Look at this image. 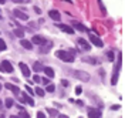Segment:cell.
<instances>
[{"label": "cell", "instance_id": "4316f807", "mask_svg": "<svg viewBox=\"0 0 125 118\" xmlns=\"http://www.w3.org/2000/svg\"><path fill=\"white\" fill-rule=\"evenodd\" d=\"M7 48V46H6V43H4V40L0 39V51H4Z\"/></svg>", "mask_w": 125, "mask_h": 118}, {"label": "cell", "instance_id": "f546056e", "mask_svg": "<svg viewBox=\"0 0 125 118\" xmlns=\"http://www.w3.org/2000/svg\"><path fill=\"white\" fill-rule=\"evenodd\" d=\"M81 93H83V88H81L80 86H78V87H75V94H77V95H80Z\"/></svg>", "mask_w": 125, "mask_h": 118}, {"label": "cell", "instance_id": "83f0119b", "mask_svg": "<svg viewBox=\"0 0 125 118\" xmlns=\"http://www.w3.org/2000/svg\"><path fill=\"white\" fill-rule=\"evenodd\" d=\"M6 107L7 108H11L13 107V100L11 98H6Z\"/></svg>", "mask_w": 125, "mask_h": 118}, {"label": "cell", "instance_id": "5b68a950", "mask_svg": "<svg viewBox=\"0 0 125 118\" xmlns=\"http://www.w3.org/2000/svg\"><path fill=\"white\" fill-rule=\"evenodd\" d=\"M87 112H88V117L90 118H101L102 117V112L98 108H93V107H90L88 110H87Z\"/></svg>", "mask_w": 125, "mask_h": 118}, {"label": "cell", "instance_id": "d6a6232c", "mask_svg": "<svg viewBox=\"0 0 125 118\" xmlns=\"http://www.w3.org/2000/svg\"><path fill=\"white\" fill-rule=\"evenodd\" d=\"M98 4H100V7H101L102 14H105V9H104V6H102V3H101V1H98Z\"/></svg>", "mask_w": 125, "mask_h": 118}, {"label": "cell", "instance_id": "9c48e42d", "mask_svg": "<svg viewBox=\"0 0 125 118\" xmlns=\"http://www.w3.org/2000/svg\"><path fill=\"white\" fill-rule=\"evenodd\" d=\"M90 41L93 43L94 46H97V47H102V46H104V43H102L97 36H94V34H90Z\"/></svg>", "mask_w": 125, "mask_h": 118}, {"label": "cell", "instance_id": "9a60e30c", "mask_svg": "<svg viewBox=\"0 0 125 118\" xmlns=\"http://www.w3.org/2000/svg\"><path fill=\"white\" fill-rule=\"evenodd\" d=\"M51 47H53V43H51V41H47V43H44V44L40 47V51L44 54V53H47V51H48Z\"/></svg>", "mask_w": 125, "mask_h": 118}, {"label": "cell", "instance_id": "603a6c76", "mask_svg": "<svg viewBox=\"0 0 125 118\" xmlns=\"http://www.w3.org/2000/svg\"><path fill=\"white\" fill-rule=\"evenodd\" d=\"M75 27H77L78 30H81V32H88V29H87L85 26H83V24H80V23H75Z\"/></svg>", "mask_w": 125, "mask_h": 118}, {"label": "cell", "instance_id": "836d02e7", "mask_svg": "<svg viewBox=\"0 0 125 118\" xmlns=\"http://www.w3.org/2000/svg\"><path fill=\"white\" fill-rule=\"evenodd\" d=\"M34 11H36V13H39V14H40V13H41V9L36 6V7H34Z\"/></svg>", "mask_w": 125, "mask_h": 118}, {"label": "cell", "instance_id": "1f68e13d", "mask_svg": "<svg viewBox=\"0 0 125 118\" xmlns=\"http://www.w3.org/2000/svg\"><path fill=\"white\" fill-rule=\"evenodd\" d=\"M37 118H46V115H44V112H41V111H39V112H37Z\"/></svg>", "mask_w": 125, "mask_h": 118}, {"label": "cell", "instance_id": "4fadbf2b", "mask_svg": "<svg viewBox=\"0 0 125 118\" xmlns=\"http://www.w3.org/2000/svg\"><path fill=\"white\" fill-rule=\"evenodd\" d=\"M77 44H78L81 48H83V50H85V51H88V50L91 48V46H90V44H87V41H85L84 39H78Z\"/></svg>", "mask_w": 125, "mask_h": 118}, {"label": "cell", "instance_id": "e575fe53", "mask_svg": "<svg viewBox=\"0 0 125 118\" xmlns=\"http://www.w3.org/2000/svg\"><path fill=\"white\" fill-rule=\"evenodd\" d=\"M61 84H62L64 87H67V86H68V81H65V80H62V81H61Z\"/></svg>", "mask_w": 125, "mask_h": 118}, {"label": "cell", "instance_id": "f1b7e54d", "mask_svg": "<svg viewBox=\"0 0 125 118\" xmlns=\"http://www.w3.org/2000/svg\"><path fill=\"white\" fill-rule=\"evenodd\" d=\"M33 81H34V83H37V84H40V81H41V78L39 77V74H36V75L33 77Z\"/></svg>", "mask_w": 125, "mask_h": 118}, {"label": "cell", "instance_id": "2e32d148", "mask_svg": "<svg viewBox=\"0 0 125 118\" xmlns=\"http://www.w3.org/2000/svg\"><path fill=\"white\" fill-rule=\"evenodd\" d=\"M43 71L46 73L47 77H50V78H54V70H53L51 67H44V68H43Z\"/></svg>", "mask_w": 125, "mask_h": 118}, {"label": "cell", "instance_id": "8992f818", "mask_svg": "<svg viewBox=\"0 0 125 118\" xmlns=\"http://www.w3.org/2000/svg\"><path fill=\"white\" fill-rule=\"evenodd\" d=\"M31 44H37V46H43L44 43H47V40L44 39V37H41V36H34L33 39H31V41H30Z\"/></svg>", "mask_w": 125, "mask_h": 118}, {"label": "cell", "instance_id": "4dcf8cb0", "mask_svg": "<svg viewBox=\"0 0 125 118\" xmlns=\"http://www.w3.org/2000/svg\"><path fill=\"white\" fill-rule=\"evenodd\" d=\"M26 91H27L29 94H33V88H31V87H29L27 84H26Z\"/></svg>", "mask_w": 125, "mask_h": 118}, {"label": "cell", "instance_id": "52a82bcc", "mask_svg": "<svg viewBox=\"0 0 125 118\" xmlns=\"http://www.w3.org/2000/svg\"><path fill=\"white\" fill-rule=\"evenodd\" d=\"M20 101L21 102H27L29 105H34L33 98H31L30 95H27V93H21V94H20Z\"/></svg>", "mask_w": 125, "mask_h": 118}, {"label": "cell", "instance_id": "d6986e66", "mask_svg": "<svg viewBox=\"0 0 125 118\" xmlns=\"http://www.w3.org/2000/svg\"><path fill=\"white\" fill-rule=\"evenodd\" d=\"M43 65H41V63H39V61H36V63L33 64V70L36 71V73H40V71H43Z\"/></svg>", "mask_w": 125, "mask_h": 118}, {"label": "cell", "instance_id": "277c9868", "mask_svg": "<svg viewBox=\"0 0 125 118\" xmlns=\"http://www.w3.org/2000/svg\"><path fill=\"white\" fill-rule=\"evenodd\" d=\"M74 75L77 77L78 80H81V81H84V83H87V81H90V74L88 73H85V71H74Z\"/></svg>", "mask_w": 125, "mask_h": 118}, {"label": "cell", "instance_id": "6da1fadb", "mask_svg": "<svg viewBox=\"0 0 125 118\" xmlns=\"http://www.w3.org/2000/svg\"><path fill=\"white\" fill-rule=\"evenodd\" d=\"M55 57L60 58L61 61H65V63H73L74 61V54L70 53V51H65V50H58L55 53Z\"/></svg>", "mask_w": 125, "mask_h": 118}, {"label": "cell", "instance_id": "5bb4252c", "mask_svg": "<svg viewBox=\"0 0 125 118\" xmlns=\"http://www.w3.org/2000/svg\"><path fill=\"white\" fill-rule=\"evenodd\" d=\"M4 87H6V88H9V90H10L11 93H14L16 95H19V94H20V90H19V87H17V86H13V84L7 83V84H4Z\"/></svg>", "mask_w": 125, "mask_h": 118}, {"label": "cell", "instance_id": "8d00e7d4", "mask_svg": "<svg viewBox=\"0 0 125 118\" xmlns=\"http://www.w3.org/2000/svg\"><path fill=\"white\" fill-rule=\"evenodd\" d=\"M58 118H68L67 115H64V114H61V115H58Z\"/></svg>", "mask_w": 125, "mask_h": 118}, {"label": "cell", "instance_id": "7402d4cb", "mask_svg": "<svg viewBox=\"0 0 125 118\" xmlns=\"http://www.w3.org/2000/svg\"><path fill=\"white\" fill-rule=\"evenodd\" d=\"M34 93L39 95V97H43V95L46 94V91H44V90H41V88H39V87H37V88L34 90Z\"/></svg>", "mask_w": 125, "mask_h": 118}, {"label": "cell", "instance_id": "74e56055", "mask_svg": "<svg viewBox=\"0 0 125 118\" xmlns=\"http://www.w3.org/2000/svg\"><path fill=\"white\" fill-rule=\"evenodd\" d=\"M10 118H19V117H16V115H11V117H10Z\"/></svg>", "mask_w": 125, "mask_h": 118}, {"label": "cell", "instance_id": "8fae6325", "mask_svg": "<svg viewBox=\"0 0 125 118\" xmlns=\"http://www.w3.org/2000/svg\"><path fill=\"white\" fill-rule=\"evenodd\" d=\"M14 16L17 17V19H20V20H29V16L24 13V11H21V10H19V9H16L14 11Z\"/></svg>", "mask_w": 125, "mask_h": 118}, {"label": "cell", "instance_id": "3957f363", "mask_svg": "<svg viewBox=\"0 0 125 118\" xmlns=\"http://www.w3.org/2000/svg\"><path fill=\"white\" fill-rule=\"evenodd\" d=\"M13 65L10 64V61L7 60H3V61H0V71L1 73H13Z\"/></svg>", "mask_w": 125, "mask_h": 118}, {"label": "cell", "instance_id": "7bdbcfd3", "mask_svg": "<svg viewBox=\"0 0 125 118\" xmlns=\"http://www.w3.org/2000/svg\"><path fill=\"white\" fill-rule=\"evenodd\" d=\"M0 33H1V32H0Z\"/></svg>", "mask_w": 125, "mask_h": 118}, {"label": "cell", "instance_id": "e0dca14e", "mask_svg": "<svg viewBox=\"0 0 125 118\" xmlns=\"http://www.w3.org/2000/svg\"><path fill=\"white\" fill-rule=\"evenodd\" d=\"M83 61H84V63L94 64V65L98 63V60H97V58H94V57H83Z\"/></svg>", "mask_w": 125, "mask_h": 118}, {"label": "cell", "instance_id": "30bf717a", "mask_svg": "<svg viewBox=\"0 0 125 118\" xmlns=\"http://www.w3.org/2000/svg\"><path fill=\"white\" fill-rule=\"evenodd\" d=\"M19 67H20V70H21L24 77H30V68L27 67V64L26 63H19Z\"/></svg>", "mask_w": 125, "mask_h": 118}, {"label": "cell", "instance_id": "60d3db41", "mask_svg": "<svg viewBox=\"0 0 125 118\" xmlns=\"http://www.w3.org/2000/svg\"><path fill=\"white\" fill-rule=\"evenodd\" d=\"M0 19H1V14H0Z\"/></svg>", "mask_w": 125, "mask_h": 118}, {"label": "cell", "instance_id": "ba28073f", "mask_svg": "<svg viewBox=\"0 0 125 118\" xmlns=\"http://www.w3.org/2000/svg\"><path fill=\"white\" fill-rule=\"evenodd\" d=\"M57 27L60 29V30H62L64 33H68V34H74V29L73 27H70V26H67V24H61V23H58L57 24Z\"/></svg>", "mask_w": 125, "mask_h": 118}, {"label": "cell", "instance_id": "cb8c5ba5", "mask_svg": "<svg viewBox=\"0 0 125 118\" xmlns=\"http://www.w3.org/2000/svg\"><path fill=\"white\" fill-rule=\"evenodd\" d=\"M54 90H55V86H54V84H50V86L46 87V91H47V93H54Z\"/></svg>", "mask_w": 125, "mask_h": 118}, {"label": "cell", "instance_id": "d590c367", "mask_svg": "<svg viewBox=\"0 0 125 118\" xmlns=\"http://www.w3.org/2000/svg\"><path fill=\"white\" fill-rule=\"evenodd\" d=\"M111 110H119V105H112Z\"/></svg>", "mask_w": 125, "mask_h": 118}, {"label": "cell", "instance_id": "484cf974", "mask_svg": "<svg viewBox=\"0 0 125 118\" xmlns=\"http://www.w3.org/2000/svg\"><path fill=\"white\" fill-rule=\"evenodd\" d=\"M47 111H48V114H50V117H57V111L53 110V108H47Z\"/></svg>", "mask_w": 125, "mask_h": 118}, {"label": "cell", "instance_id": "ffe728a7", "mask_svg": "<svg viewBox=\"0 0 125 118\" xmlns=\"http://www.w3.org/2000/svg\"><path fill=\"white\" fill-rule=\"evenodd\" d=\"M14 34L17 36V37H20V39L23 40V37H24V32L21 30V29H16V30H14Z\"/></svg>", "mask_w": 125, "mask_h": 118}, {"label": "cell", "instance_id": "b9f144b4", "mask_svg": "<svg viewBox=\"0 0 125 118\" xmlns=\"http://www.w3.org/2000/svg\"><path fill=\"white\" fill-rule=\"evenodd\" d=\"M80 118H83V117H80Z\"/></svg>", "mask_w": 125, "mask_h": 118}, {"label": "cell", "instance_id": "44dd1931", "mask_svg": "<svg viewBox=\"0 0 125 118\" xmlns=\"http://www.w3.org/2000/svg\"><path fill=\"white\" fill-rule=\"evenodd\" d=\"M19 118H30V114L26 112L24 110H20V112H19Z\"/></svg>", "mask_w": 125, "mask_h": 118}, {"label": "cell", "instance_id": "7c38bea8", "mask_svg": "<svg viewBox=\"0 0 125 118\" xmlns=\"http://www.w3.org/2000/svg\"><path fill=\"white\" fill-rule=\"evenodd\" d=\"M48 16L51 17L53 20H55V21H58V20L61 19V14H60L58 10H50V11H48Z\"/></svg>", "mask_w": 125, "mask_h": 118}, {"label": "cell", "instance_id": "ac0fdd59", "mask_svg": "<svg viewBox=\"0 0 125 118\" xmlns=\"http://www.w3.org/2000/svg\"><path fill=\"white\" fill-rule=\"evenodd\" d=\"M20 44H21L24 48H27V50H31V48H33V44H31L29 40H24V39H23L21 41H20Z\"/></svg>", "mask_w": 125, "mask_h": 118}, {"label": "cell", "instance_id": "ab89813d", "mask_svg": "<svg viewBox=\"0 0 125 118\" xmlns=\"http://www.w3.org/2000/svg\"><path fill=\"white\" fill-rule=\"evenodd\" d=\"M0 90H1V84H0Z\"/></svg>", "mask_w": 125, "mask_h": 118}, {"label": "cell", "instance_id": "d4e9b609", "mask_svg": "<svg viewBox=\"0 0 125 118\" xmlns=\"http://www.w3.org/2000/svg\"><path fill=\"white\" fill-rule=\"evenodd\" d=\"M114 58H115V57H114V53H112V51H108V53H107V60H108V61H114Z\"/></svg>", "mask_w": 125, "mask_h": 118}, {"label": "cell", "instance_id": "f35d334b", "mask_svg": "<svg viewBox=\"0 0 125 118\" xmlns=\"http://www.w3.org/2000/svg\"><path fill=\"white\" fill-rule=\"evenodd\" d=\"M0 118H4V115H3V114H0Z\"/></svg>", "mask_w": 125, "mask_h": 118}, {"label": "cell", "instance_id": "7a4b0ae2", "mask_svg": "<svg viewBox=\"0 0 125 118\" xmlns=\"http://www.w3.org/2000/svg\"><path fill=\"white\" fill-rule=\"evenodd\" d=\"M121 61H122V54L118 53V61L114 67V73H112V78H111V84L115 86L118 81V74H119V70H121Z\"/></svg>", "mask_w": 125, "mask_h": 118}]
</instances>
